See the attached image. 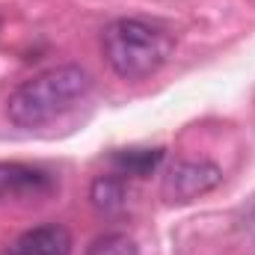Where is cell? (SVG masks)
I'll list each match as a JSON object with an SVG mask.
<instances>
[{"label":"cell","mask_w":255,"mask_h":255,"mask_svg":"<svg viewBox=\"0 0 255 255\" xmlns=\"http://www.w3.org/2000/svg\"><path fill=\"white\" fill-rule=\"evenodd\" d=\"M54 187L51 175L24 163H0V202L15 196H39Z\"/></svg>","instance_id":"cell-5"},{"label":"cell","mask_w":255,"mask_h":255,"mask_svg":"<svg viewBox=\"0 0 255 255\" xmlns=\"http://www.w3.org/2000/svg\"><path fill=\"white\" fill-rule=\"evenodd\" d=\"M89 202L101 217H116L128 208V181L116 175H98L89 187Z\"/></svg>","instance_id":"cell-6"},{"label":"cell","mask_w":255,"mask_h":255,"mask_svg":"<svg viewBox=\"0 0 255 255\" xmlns=\"http://www.w3.org/2000/svg\"><path fill=\"white\" fill-rule=\"evenodd\" d=\"M175 48V39L139 18H119L104 27L101 33V51L107 65L122 80H145L169 60Z\"/></svg>","instance_id":"cell-2"},{"label":"cell","mask_w":255,"mask_h":255,"mask_svg":"<svg viewBox=\"0 0 255 255\" xmlns=\"http://www.w3.org/2000/svg\"><path fill=\"white\" fill-rule=\"evenodd\" d=\"M92 89L83 65H57L24 80L6 101V116L18 128H42L74 110Z\"/></svg>","instance_id":"cell-1"},{"label":"cell","mask_w":255,"mask_h":255,"mask_svg":"<svg viewBox=\"0 0 255 255\" xmlns=\"http://www.w3.org/2000/svg\"><path fill=\"white\" fill-rule=\"evenodd\" d=\"M220 181H223V169L217 163H211V160H178L163 175L160 196L169 205H187L193 199L211 193L214 187H220Z\"/></svg>","instance_id":"cell-3"},{"label":"cell","mask_w":255,"mask_h":255,"mask_svg":"<svg viewBox=\"0 0 255 255\" xmlns=\"http://www.w3.org/2000/svg\"><path fill=\"white\" fill-rule=\"evenodd\" d=\"M163 160V148H122L110 154V163L122 178H145Z\"/></svg>","instance_id":"cell-7"},{"label":"cell","mask_w":255,"mask_h":255,"mask_svg":"<svg viewBox=\"0 0 255 255\" xmlns=\"http://www.w3.org/2000/svg\"><path fill=\"white\" fill-rule=\"evenodd\" d=\"M71 232L60 223H45L27 229L3 255H71Z\"/></svg>","instance_id":"cell-4"},{"label":"cell","mask_w":255,"mask_h":255,"mask_svg":"<svg viewBox=\"0 0 255 255\" xmlns=\"http://www.w3.org/2000/svg\"><path fill=\"white\" fill-rule=\"evenodd\" d=\"M83 255H139V247L125 232H104L89 241Z\"/></svg>","instance_id":"cell-8"}]
</instances>
